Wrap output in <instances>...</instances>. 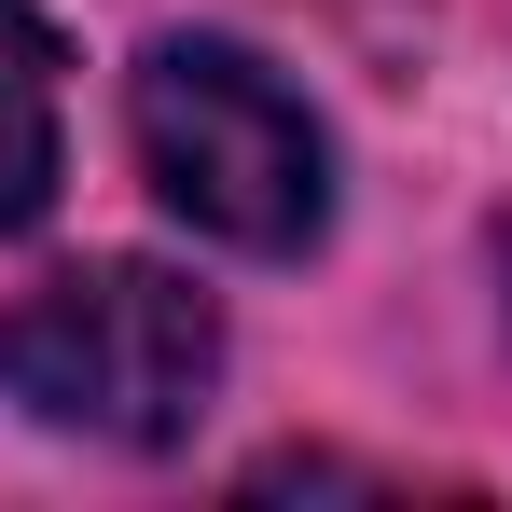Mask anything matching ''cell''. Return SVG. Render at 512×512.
<instances>
[{
    "instance_id": "1",
    "label": "cell",
    "mask_w": 512,
    "mask_h": 512,
    "mask_svg": "<svg viewBox=\"0 0 512 512\" xmlns=\"http://www.w3.org/2000/svg\"><path fill=\"white\" fill-rule=\"evenodd\" d=\"M0 388L84 443H180L222 388V305L167 263H70L0 305Z\"/></svg>"
},
{
    "instance_id": "2",
    "label": "cell",
    "mask_w": 512,
    "mask_h": 512,
    "mask_svg": "<svg viewBox=\"0 0 512 512\" xmlns=\"http://www.w3.org/2000/svg\"><path fill=\"white\" fill-rule=\"evenodd\" d=\"M125 125H139L153 194L194 236H222V250H319L333 139L250 42H153L139 84H125Z\"/></svg>"
},
{
    "instance_id": "3",
    "label": "cell",
    "mask_w": 512,
    "mask_h": 512,
    "mask_svg": "<svg viewBox=\"0 0 512 512\" xmlns=\"http://www.w3.org/2000/svg\"><path fill=\"white\" fill-rule=\"evenodd\" d=\"M42 194H56V28L0 0V236L42 222Z\"/></svg>"
}]
</instances>
